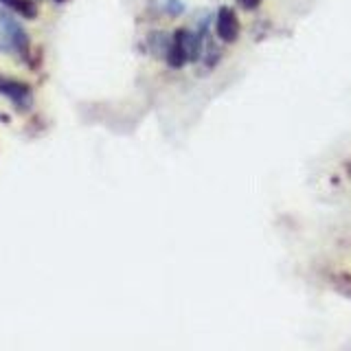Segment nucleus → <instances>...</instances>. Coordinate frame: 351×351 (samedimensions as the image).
<instances>
[{
	"label": "nucleus",
	"mask_w": 351,
	"mask_h": 351,
	"mask_svg": "<svg viewBox=\"0 0 351 351\" xmlns=\"http://www.w3.org/2000/svg\"><path fill=\"white\" fill-rule=\"evenodd\" d=\"M202 58V36L189 31V29H178L171 36V44L167 51V64L171 69H182L184 64L197 62Z\"/></svg>",
	"instance_id": "f257e3e1"
},
{
	"label": "nucleus",
	"mask_w": 351,
	"mask_h": 351,
	"mask_svg": "<svg viewBox=\"0 0 351 351\" xmlns=\"http://www.w3.org/2000/svg\"><path fill=\"white\" fill-rule=\"evenodd\" d=\"M237 5L241 9H246V11H252V9H257L261 5V0H237Z\"/></svg>",
	"instance_id": "6e6552de"
},
{
	"label": "nucleus",
	"mask_w": 351,
	"mask_h": 351,
	"mask_svg": "<svg viewBox=\"0 0 351 351\" xmlns=\"http://www.w3.org/2000/svg\"><path fill=\"white\" fill-rule=\"evenodd\" d=\"M215 33H217V38L226 44H233L239 38V20H237V14L230 7H222L217 11Z\"/></svg>",
	"instance_id": "20e7f679"
},
{
	"label": "nucleus",
	"mask_w": 351,
	"mask_h": 351,
	"mask_svg": "<svg viewBox=\"0 0 351 351\" xmlns=\"http://www.w3.org/2000/svg\"><path fill=\"white\" fill-rule=\"evenodd\" d=\"M152 7L165 16H180L184 11V5L180 0H152Z\"/></svg>",
	"instance_id": "0eeeda50"
},
{
	"label": "nucleus",
	"mask_w": 351,
	"mask_h": 351,
	"mask_svg": "<svg viewBox=\"0 0 351 351\" xmlns=\"http://www.w3.org/2000/svg\"><path fill=\"white\" fill-rule=\"evenodd\" d=\"M0 5L9 9L11 14H18L20 18H27V20H33L38 16V7L33 0H0Z\"/></svg>",
	"instance_id": "39448f33"
},
{
	"label": "nucleus",
	"mask_w": 351,
	"mask_h": 351,
	"mask_svg": "<svg viewBox=\"0 0 351 351\" xmlns=\"http://www.w3.org/2000/svg\"><path fill=\"white\" fill-rule=\"evenodd\" d=\"M0 95L7 97L18 112H29L33 106V90L27 82L14 80V77L0 75Z\"/></svg>",
	"instance_id": "7ed1b4c3"
},
{
	"label": "nucleus",
	"mask_w": 351,
	"mask_h": 351,
	"mask_svg": "<svg viewBox=\"0 0 351 351\" xmlns=\"http://www.w3.org/2000/svg\"><path fill=\"white\" fill-rule=\"evenodd\" d=\"M149 51L156 55V58H167V51H169V44H171V36H167V33H149Z\"/></svg>",
	"instance_id": "423d86ee"
},
{
	"label": "nucleus",
	"mask_w": 351,
	"mask_h": 351,
	"mask_svg": "<svg viewBox=\"0 0 351 351\" xmlns=\"http://www.w3.org/2000/svg\"><path fill=\"white\" fill-rule=\"evenodd\" d=\"M0 38L5 42V49L14 51L22 62L33 64L31 62V40L25 27L14 18V14L7 11H0Z\"/></svg>",
	"instance_id": "f03ea898"
}]
</instances>
